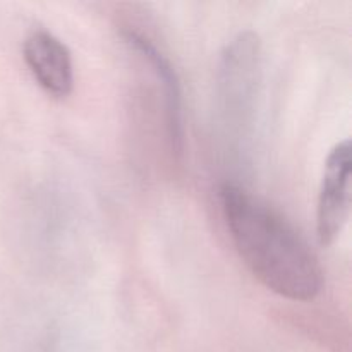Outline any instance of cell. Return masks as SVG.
I'll return each instance as SVG.
<instances>
[{
    "instance_id": "6da1fadb",
    "label": "cell",
    "mask_w": 352,
    "mask_h": 352,
    "mask_svg": "<svg viewBox=\"0 0 352 352\" xmlns=\"http://www.w3.org/2000/svg\"><path fill=\"white\" fill-rule=\"evenodd\" d=\"M220 203L241 260L268 291L291 301L322 292L318 258L285 217L232 182L222 184Z\"/></svg>"
},
{
    "instance_id": "7a4b0ae2",
    "label": "cell",
    "mask_w": 352,
    "mask_h": 352,
    "mask_svg": "<svg viewBox=\"0 0 352 352\" xmlns=\"http://www.w3.org/2000/svg\"><path fill=\"white\" fill-rule=\"evenodd\" d=\"M260 40L254 33H241L227 45L220 64V98L230 119H244L251 110L261 76Z\"/></svg>"
},
{
    "instance_id": "3957f363",
    "label": "cell",
    "mask_w": 352,
    "mask_h": 352,
    "mask_svg": "<svg viewBox=\"0 0 352 352\" xmlns=\"http://www.w3.org/2000/svg\"><path fill=\"white\" fill-rule=\"evenodd\" d=\"M351 140L337 143L327 157L316 208L320 244L330 246L342 232L351 212Z\"/></svg>"
},
{
    "instance_id": "277c9868",
    "label": "cell",
    "mask_w": 352,
    "mask_h": 352,
    "mask_svg": "<svg viewBox=\"0 0 352 352\" xmlns=\"http://www.w3.org/2000/svg\"><path fill=\"white\" fill-rule=\"evenodd\" d=\"M24 62L38 85L55 98H65L74 88L72 57L64 41L45 30L28 34L23 47Z\"/></svg>"
},
{
    "instance_id": "5b68a950",
    "label": "cell",
    "mask_w": 352,
    "mask_h": 352,
    "mask_svg": "<svg viewBox=\"0 0 352 352\" xmlns=\"http://www.w3.org/2000/svg\"><path fill=\"white\" fill-rule=\"evenodd\" d=\"M122 36L131 48L140 52L141 57L150 62L158 81L164 86L168 143H170L172 151L175 155H181L182 148H184V119H182V89L177 72L167 58V55L158 50L157 45L148 40L146 36L133 30L124 31Z\"/></svg>"
}]
</instances>
